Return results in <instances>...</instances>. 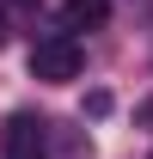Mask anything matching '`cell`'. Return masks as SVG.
<instances>
[{
	"instance_id": "1",
	"label": "cell",
	"mask_w": 153,
	"mask_h": 159,
	"mask_svg": "<svg viewBox=\"0 0 153 159\" xmlns=\"http://www.w3.org/2000/svg\"><path fill=\"white\" fill-rule=\"evenodd\" d=\"M31 80H43V86L80 80V43H74V31H55V37L31 43Z\"/></svg>"
},
{
	"instance_id": "2",
	"label": "cell",
	"mask_w": 153,
	"mask_h": 159,
	"mask_svg": "<svg viewBox=\"0 0 153 159\" xmlns=\"http://www.w3.org/2000/svg\"><path fill=\"white\" fill-rule=\"evenodd\" d=\"M43 129H49V122L31 116V110L6 116V129H0V153H6V159H37V153H43Z\"/></svg>"
},
{
	"instance_id": "3",
	"label": "cell",
	"mask_w": 153,
	"mask_h": 159,
	"mask_svg": "<svg viewBox=\"0 0 153 159\" xmlns=\"http://www.w3.org/2000/svg\"><path fill=\"white\" fill-rule=\"evenodd\" d=\"M110 19V0H61V31H98Z\"/></svg>"
},
{
	"instance_id": "4",
	"label": "cell",
	"mask_w": 153,
	"mask_h": 159,
	"mask_svg": "<svg viewBox=\"0 0 153 159\" xmlns=\"http://www.w3.org/2000/svg\"><path fill=\"white\" fill-rule=\"evenodd\" d=\"M141 122H147V129H153V98H147V104H141Z\"/></svg>"
},
{
	"instance_id": "5",
	"label": "cell",
	"mask_w": 153,
	"mask_h": 159,
	"mask_svg": "<svg viewBox=\"0 0 153 159\" xmlns=\"http://www.w3.org/2000/svg\"><path fill=\"white\" fill-rule=\"evenodd\" d=\"M12 6H31V0H12Z\"/></svg>"
},
{
	"instance_id": "6",
	"label": "cell",
	"mask_w": 153,
	"mask_h": 159,
	"mask_svg": "<svg viewBox=\"0 0 153 159\" xmlns=\"http://www.w3.org/2000/svg\"><path fill=\"white\" fill-rule=\"evenodd\" d=\"M0 37H6V31H0Z\"/></svg>"
}]
</instances>
